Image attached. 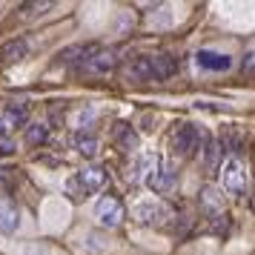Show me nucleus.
<instances>
[{"mask_svg": "<svg viewBox=\"0 0 255 255\" xmlns=\"http://www.w3.org/2000/svg\"><path fill=\"white\" fill-rule=\"evenodd\" d=\"M12 152H14V143H12V140L0 138V155H12Z\"/></svg>", "mask_w": 255, "mask_h": 255, "instance_id": "21", "label": "nucleus"}, {"mask_svg": "<svg viewBox=\"0 0 255 255\" xmlns=\"http://www.w3.org/2000/svg\"><path fill=\"white\" fill-rule=\"evenodd\" d=\"M244 69H247V72L253 69V49H250V52H247V60H244Z\"/></svg>", "mask_w": 255, "mask_h": 255, "instance_id": "22", "label": "nucleus"}, {"mask_svg": "<svg viewBox=\"0 0 255 255\" xmlns=\"http://www.w3.org/2000/svg\"><path fill=\"white\" fill-rule=\"evenodd\" d=\"M26 52H29V46H26V40H9L6 46L0 49V60L3 63H17V60H23L26 58Z\"/></svg>", "mask_w": 255, "mask_h": 255, "instance_id": "13", "label": "nucleus"}, {"mask_svg": "<svg viewBox=\"0 0 255 255\" xmlns=\"http://www.w3.org/2000/svg\"><path fill=\"white\" fill-rule=\"evenodd\" d=\"M0 132H3V127H0Z\"/></svg>", "mask_w": 255, "mask_h": 255, "instance_id": "23", "label": "nucleus"}, {"mask_svg": "<svg viewBox=\"0 0 255 255\" xmlns=\"http://www.w3.org/2000/svg\"><path fill=\"white\" fill-rule=\"evenodd\" d=\"M0 189L3 192H12L14 189V175L9 169H0Z\"/></svg>", "mask_w": 255, "mask_h": 255, "instance_id": "20", "label": "nucleus"}, {"mask_svg": "<svg viewBox=\"0 0 255 255\" xmlns=\"http://www.w3.org/2000/svg\"><path fill=\"white\" fill-rule=\"evenodd\" d=\"M26 140H29V143H46L49 140V127H43V124L29 127L26 129Z\"/></svg>", "mask_w": 255, "mask_h": 255, "instance_id": "19", "label": "nucleus"}, {"mask_svg": "<svg viewBox=\"0 0 255 255\" xmlns=\"http://www.w3.org/2000/svg\"><path fill=\"white\" fill-rule=\"evenodd\" d=\"M143 184L149 186L152 192H158V195H169V192L175 189V184H178V169H175V163H169V161L161 158V161L155 163V169L146 175Z\"/></svg>", "mask_w": 255, "mask_h": 255, "instance_id": "5", "label": "nucleus"}, {"mask_svg": "<svg viewBox=\"0 0 255 255\" xmlns=\"http://www.w3.org/2000/svg\"><path fill=\"white\" fill-rule=\"evenodd\" d=\"M78 69L86 72V75H109V72L115 69V52H112V49H101L98 46L92 55L78 66Z\"/></svg>", "mask_w": 255, "mask_h": 255, "instance_id": "8", "label": "nucleus"}, {"mask_svg": "<svg viewBox=\"0 0 255 255\" xmlns=\"http://www.w3.org/2000/svg\"><path fill=\"white\" fill-rule=\"evenodd\" d=\"M95 221L101 227H106V230H115V227H121L127 221V207L115 195L98 198V204H95Z\"/></svg>", "mask_w": 255, "mask_h": 255, "instance_id": "4", "label": "nucleus"}, {"mask_svg": "<svg viewBox=\"0 0 255 255\" xmlns=\"http://www.w3.org/2000/svg\"><path fill=\"white\" fill-rule=\"evenodd\" d=\"M178 72V58L158 52V55H138L127 66V78L138 83H163Z\"/></svg>", "mask_w": 255, "mask_h": 255, "instance_id": "1", "label": "nucleus"}, {"mask_svg": "<svg viewBox=\"0 0 255 255\" xmlns=\"http://www.w3.org/2000/svg\"><path fill=\"white\" fill-rule=\"evenodd\" d=\"M95 43H78V46H69V49H63V52H60L58 58H60V63H63V66H69V63H75V66H81L83 60L89 58V55H92L95 52Z\"/></svg>", "mask_w": 255, "mask_h": 255, "instance_id": "11", "label": "nucleus"}, {"mask_svg": "<svg viewBox=\"0 0 255 255\" xmlns=\"http://www.w3.org/2000/svg\"><path fill=\"white\" fill-rule=\"evenodd\" d=\"M52 9H55V3H26V6H20V17H23V20L43 17V14L52 12Z\"/></svg>", "mask_w": 255, "mask_h": 255, "instance_id": "15", "label": "nucleus"}, {"mask_svg": "<svg viewBox=\"0 0 255 255\" xmlns=\"http://www.w3.org/2000/svg\"><path fill=\"white\" fill-rule=\"evenodd\" d=\"M201 143H204V132H201L198 124H181V127L175 129L172 152L178 155V158H189V155H195Z\"/></svg>", "mask_w": 255, "mask_h": 255, "instance_id": "3", "label": "nucleus"}, {"mask_svg": "<svg viewBox=\"0 0 255 255\" xmlns=\"http://www.w3.org/2000/svg\"><path fill=\"white\" fill-rule=\"evenodd\" d=\"M132 215L143 227H161L163 221L169 218V207L161 204V201H140L138 207L132 209Z\"/></svg>", "mask_w": 255, "mask_h": 255, "instance_id": "7", "label": "nucleus"}, {"mask_svg": "<svg viewBox=\"0 0 255 255\" xmlns=\"http://www.w3.org/2000/svg\"><path fill=\"white\" fill-rule=\"evenodd\" d=\"M98 146H101V143H98V138H92V135H83V138L75 140V149L81 152L83 158H95V155H98Z\"/></svg>", "mask_w": 255, "mask_h": 255, "instance_id": "17", "label": "nucleus"}, {"mask_svg": "<svg viewBox=\"0 0 255 255\" xmlns=\"http://www.w3.org/2000/svg\"><path fill=\"white\" fill-rule=\"evenodd\" d=\"M195 66L204 72H227L232 66V58L227 52H215V49H198L195 52Z\"/></svg>", "mask_w": 255, "mask_h": 255, "instance_id": "9", "label": "nucleus"}, {"mask_svg": "<svg viewBox=\"0 0 255 255\" xmlns=\"http://www.w3.org/2000/svg\"><path fill=\"white\" fill-rule=\"evenodd\" d=\"M118 146H121L124 152H132L135 146H138V135H135L129 127H121L118 129Z\"/></svg>", "mask_w": 255, "mask_h": 255, "instance_id": "18", "label": "nucleus"}, {"mask_svg": "<svg viewBox=\"0 0 255 255\" xmlns=\"http://www.w3.org/2000/svg\"><path fill=\"white\" fill-rule=\"evenodd\" d=\"M201 207L207 209L212 218H224V198L215 186H207L204 192H201Z\"/></svg>", "mask_w": 255, "mask_h": 255, "instance_id": "12", "label": "nucleus"}, {"mask_svg": "<svg viewBox=\"0 0 255 255\" xmlns=\"http://www.w3.org/2000/svg\"><path fill=\"white\" fill-rule=\"evenodd\" d=\"M26 118H29V109H26L23 104H12V106L3 109V124H0V127L3 129L6 127H23Z\"/></svg>", "mask_w": 255, "mask_h": 255, "instance_id": "14", "label": "nucleus"}, {"mask_svg": "<svg viewBox=\"0 0 255 255\" xmlns=\"http://www.w3.org/2000/svg\"><path fill=\"white\" fill-rule=\"evenodd\" d=\"M198 152H204V166H207V169H212V166L218 163V158H221L218 143H215L212 138H207V135H204V149H198Z\"/></svg>", "mask_w": 255, "mask_h": 255, "instance_id": "16", "label": "nucleus"}, {"mask_svg": "<svg viewBox=\"0 0 255 255\" xmlns=\"http://www.w3.org/2000/svg\"><path fill=\"white\" fill-rule=\"evenodd\" d=\"M20 227V207L14 204V198L0 195V232L12 235Z\"/></svg>", "mask_w": 255, "mask_h": 255, "instance_id": "10", "label": "nucleus"}, {"mask_svg": "<svg viewBox=\"0 0 255 255\" xmlns=\"http://www.w3.org/2000/svg\"><path fill=\"white\" fill-rule=\"evenodd\" d=\"M221 186L230 192V195H241L247 192V169L238 158H227L221 166Z\"/></svg>", "mask_w": 255, "mask_h": 255, "instance_id": "6", "label": "nucleus"}, {"mask_svg": "<svg viewBox=\"0 0 255 255\" xmlns=\"http://www.w3.org/2000/svg\"><path fill=\"white\" fill-rule=\"evenodd\" d=\"M109 175H106L104 166H83L81 172H75L69 178V192L72 198H86L89 192H98L104 189Z\"/></svg>", "mask_w": 255, "mask_h": 255, "instance_id": "2", "label": "nucleus"}]
</instances>
